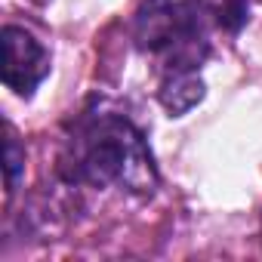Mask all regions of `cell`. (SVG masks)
Segmentation results:
<instances>
[{"mask_svg":"<svg viewBox=\"0 0 262 262\" xmlns=\"http://www.w3.org/2000/svg\"><path fill=\"white\" fill-rule=\"evenodd\" d=\"M210 0H145L136 16V43L155 53L164 71H198L210 56Z\"/></svg>","mask_w":262,"mask_h":262,"instance_id":"2","label":"cell"},{"mask_svg":"<svg viewBox=\"0 0 262 262\" xmlns=\"http://www.w3.org/2000/svg\"><path fill=\"white\" fill-rule=\"evenodd\" d=\"M4 176H7V191L13 194L25 176V145L16 139L13 129H7V142H4Z\"/></svg>","mask_w":262,"mask_h":262,"instance_id":"6","label":"cell"},{"mask_svg":"<svg viewBox=\"0 0 262 262\" xmlns=\"http://www.w3.org/2000/svg\"><path fill=\"white\" fill-rule=\"evenodd\" d=\"M0 43H4V83L16 93L31 99L34 90L50 77V50L22 25H4L0 31Z\"/></svg>","mask_w":262,"mask_h":262,"instance_id":"3","label":"cell"},{"mask_svg":"<svg viewBox=\"0 0 262 262\" xmlns=\"http://www.w3.org/2000/svg\"><path fill=\"white\" fill-rule=\"evenodd\" d=\"M59 176L68 185L120 188L129 194H155L161 176L145 133L126 114L90 102L71 123L59 151Z\"/></svg>","mask_w":262,"mask_h":262,"instance_id":"1","label":"cell"},{"mask_svg":"<svg viewBox=\"0 0 262 262\" xmlns=\"http://www.w3.org/2000/svg\"><path fill=\"white\" fill-rule=\"evenodd\" d=\"M204 93H207V86H204V80H201L198 71H164L161 74L158 99L170 111V117L188 114L194 105H201Z\"/></svg>","mask_w":262,"mask_h":262,"instance_id":"4","label":"cell"},{"mask_svg":"<svg viewBox=\"0 0 262 262\" xmlns=\"http://www.w3.org/2000/svg\"><path fill=\"white\" fill-rule=\"evenodd\" d=\"M210 4H213V22H216V28H222L228 34H237L247 25L250 0H210Z\"/></svg>","mask_w":262,"mask_h":262,"instance_id":"5","label":"cell"}]
</instances>
